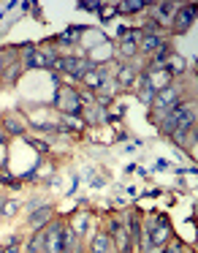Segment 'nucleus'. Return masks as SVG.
<instances>
[{
    "instance_id": "nucleus-25",
    "label": "nucleus",
    "mask_w": 198,
    "mask_h": 253,
    "mask_svg": "<svg viewBox=\"0 0 198 253\" xmlns=\"http://www.w3.org/2000/svg\"><path fill=\"white\" fill-rule=\"evenodd\" d=\"M82 8H90V11H98V8H100V3H98V0H95V3L90 0V3H82Z\"/></svg>"
},
{
    "instance_id": "nucleus-22",
    "label": "nucleus",
    "mask_w": 198,
    "mask_h": 253,
    "mask_svg": "<svg viewBox=\"0 0 198 253\" xmlns=\"http://www.w3.org/2000/svg\"><path fill=\"white\" fill-rule=\"evenodd\" d=\"M63 123H66L68 131H82V120H79V115H63Z\"/></svg>"
},
{
    "instance_id": "nucleus-23",
    "label": "nucleus",
    "mask_w": 198,
    "mask_h": 253,
    "mask_svg": "<svg viewBox=\"0 0 198 253\" xmlns=\"http://www.w3.org/2000/svg\"><path fill=\"white\" fill-rule=\"evenodd\" d=\"M14 212H17V202H6L0 207V215H3V218H11Z\"/></svg>"
},
{
    "instance_id": "nucleus-2",
    "label": "nucleus",
    "mask_w": 198,
    "mask_h": 253,
    "mask_svg": "<svg viewBox=\"0 0 198 253\" xmlns=\"http://www.w3.org/2000/svg\"><path fill=\"white\" fill-rule=\"evenodd\" d=\"M55 104L63 115H79L82 112V101H79V93L73 87H57L55 90Z\"/></svg>"
},
{
    "instance_id": "nucleus-10",
    "label": "nucleus",
    "mask_w": 198,
    "mask_h": 253,
    "mask_svg": "<svg viewBox=\"0 0 198 253\" xmlns=\"http://www.w3.org/2000/svg\"><path fill=\"white\" fill-rule=\"evenodd\" d=\"M117 87L120 90H131L133 87V82H136V68L133 66H120L117 68Z\"/></svg>"
},
{
    "instance_id": "nucleus-7",
    "label": "nucleus",
    "mask_w": 198,
    "mask_h": 253,
    "mask_svg": "<svg viewBox=\"0 0 198 253\" xmlns=\"http://www.w3.org/2000/svg\"><path fill=\"white\" fill-rule=\"evenodd\" d=\"M176 8H179V3H158V6H155V14H152V22L158 25V28H171Z\"/></svg>"
},
{
    "instance_id": "nucleus-15",
    "label": "nucleus",
    "mask_w": 198,
    "mask_h": 253,
    "mask_svg": "<svg viewBox=\"0 0 198 253\" xmlns=\"http://www.w3.org/2000/svg\"><path fill=\"white\" fill-rule=\"evenodd\" d=\"M19 74H22V63L17 60V63H11V66L3 71V77H0V79H3V84H14L19 79Z\"/></svg>"
},
{
    "instance_id": "nucleus-26",
    "label": "nucleus",
    "mask_w": 198,
    "mask_h": 253,
    "mask_svg": "<svg viewBox=\"0 0 198 253\" xmlns=\"http://www.w3.org/2000/svg\"><path fill=\"white\" fill-rule=\"evenodd\" d=\"M0 253H19V248H17V245H6Z\"/></svg>"
},
{
    "instance_id": "nucleus-20",
    "label": "nucleus",
    "mask_w": 198,
    "mask_h": 253,
    "mask_svg": "<svg viewBox=\"0 0 198 253\" xmlns=\"http://www.w3.org/2000/svg\"><path fill=\"white\" fill-rule=\"evenodd\" d=\"M120 55H122V57H133V55H138V44H133V41L122 39V44H120Z\"/></svg>"
},
{
    "instance_id": "nucleus-11",
    "label": "nucleus",
    "mask_w": 198,
    "mask_h": 253,
    "mask_svg": "<svg viewBox=\"0 0 198 253\" xmlns=\"http://www.w3.org/2000/svg\"><path fill=\"white\" fill-rule=\"evenodd\" d=\"M171 44L165 41V44H160L158 49L152 52V60H149V66L147 68H165V63H168V57H171Z\"/></svg>"
},
{
    "instance_id": "nucleus-12",
    "label": "nucleus",
    "mask_w": 198,
    "mask_h": 253,
    "mask_svg": "<svg viewBox=\"0 0 198 253\" xmlns=\"http://www.w3.org/2000/svg\"><path fill=\"white\" fill-rule=\"evenodd\" d=\"M160 44H165V36H160V33H155V36H141V41H138V49L152 55V52L158 49Z\"/></svg>"
},
{
    "instance_id": "nucleus-16",
    "label": "nucleus",
    "mask_w": 198,
    "mask_h": 253,
    "mask_svg": "<svg viewBox=\"0 0 198 253\" xmlns=\"http://www.w3.org/2000/svg\"><path fill=\"white\" fill-rule=\"evenodd\" d=\"M114 8L120 14H133V11H144V8H147V3H141V0H128V3H117Z\"/></svg>"
},
{
    "instance_id": "nucleus-27",
    "label": "nucleus",
    "mask_w": 198,
    "mask_h": 253,
    "mask_svg": "<svg viewBox=\"0 0 198 253\" xmlns=\"http://www.w3.org/2000/svg\"><path fill=\"white\" fill-rule=\"evenodd\" d=\"M76 253H82V251H76Z\"/></svg>"
},
{
    "instance_id": "nucleus-9",
    "label": "nucleus",
    "mask_w": 198,
    "mask_h": 253,
    "mask_svg": "<svg viewBox=\"0 0 198 253\" xmlns=\"http://www.w3.org/2000/svg\"><path fill=\"white\" fill-rule=\"evenodd\" d=\"M49 218H52V207H49V204H41L38 210L30 212L28 223H30V229H33V231H38V229H44V226H46V220H49Z\"/></svg>"
},
{
    "instance_id": "nucleus-3",
    "label": "nucleus",
    "mask_w": 198,
    "mask_h": 253,
    "mask_svg": "<svg viewBox=\"0 0 198 253\" xmlns=\"http://www.w3.org/2000/svg\"><path fill=\"white\" fill-rule=\"evenodd\" d=\"M44 253H63V223L52 220L44 226Z\"/></svg>"
},
{
    "instance_id": "nucleus-8",
    "label": "nucleus",
    "mask_w": 198,
    "mask_h": 253,
    "mask_svg": "<svg viewBox=\"0 0 198 253\" xmlns=\"http://www.w3.org/2000/svg\"><path fill=\"white\" fill-rule=\"evenodd\" d=\"M193 22H196V8L193 6H179L176 14H174V22H171V30H174V33H185Z\"/></svg>"
},
{
    "instance_id": "nucleus-1",
    "label": "nucleus",
    "mask_w": 198,
    "mask_h": 253,
    "mask_svg": "<svg viewBox=\"0 0 198 253\" xmlns=\"http://www.w3.org/2000/svg\"><path fill=\"white\" fill-rule=\"evenodd\" d=\"M182 104V93H179V87L176 84H168L165 90H160V93H155V98H152V104H149V109H152V117L155 120H160L163 115H168L174 106H179Z\"/></svg>"
},
{
    "instance_id": "nucleus-5",
    "label": "nucleus",
    "mask_w": 198,
    "mask_h": 253,
    "mask_svg": "<svg viewBox=\"0 0 198 253\" xmlns=\"http://www.w3.org/2000/svg\"><path fill=\"white\" fill-rule=\"evenodd\" d=\"M111 242L117 245V251L120 253H131V234H128V226L122 223V220H111Z\"/></svg>"
},
{
    "instance_id": "nucleus-18",
    "label": "nucleus",
    "mask_w": 198,
    "mask_h": 253,
    "mask_svg": "<svg viewBox=\"0 0 198 253\" xmlns=\"http://www.w3.org/2000/svg\"><path fill=\"white\" fill-rule=\"evenodd\" d=\"M44 240H46V237H44V229H38V231L33 234V240L28 242V253H44Z\"/></svg>"
},
{
    "instance_id": "nucleus-19",
    "label": "nucleus",
    "mask_w": 198,
    "mask_h": 253,
    "mask_svg": "<svg viewBox=\"0 0 198 253\" xmlns=\"http://www.w3.org/2000/svg\"><path fill=\"white\" fill-rule=\"evenodd\" d=\"M0 126L6 128V131H8V133H22V131H25V126H22V123H19V120H17V115H11V117H6V123H0Z\"/></svg>"
},
{
    "instance_id": "nucleus-24",
    "label": "nucleus",
    "mask_w": 198,
    "mask_h": 253,
    "mask_svg": "<svg viewBox=\"0 0 198 253\" xmlns=\"http://www.w3.org/2000/svg\"><path fill=\"white\" fill-rule=\"evenodd\" d=\"M114 11H117L114 6H106V8H103V14H100V17H103V19H111V17H114Z\"/></svg>"
},
{
    "instance_id": "nucleus-14",
    "label": "nucleus",
    "mask_w": 198,
    "mask_h": 253,
    "mask_svg": "<svg viewBox=\"0 0 198 253\" xmlns=\"http://www.w3.org/2000/svg\"><path fill=\"white\" fill-rule=\"evenodd\" d=\"M90 253H111V237L109 234H95L90 242Z\"/></svg>"
},
{
    "instance_id": "nucleus-13",
    "label": "nucleus",
    "mask_w": 198,
    "mask_h": 253,
    "mask_svg": "<svg viewBox=\"0 0 198 253\" xmlns=\"http://www.w3.org/2000/svg\"><path fill=\"white\" fill-rule=\"evenodd\" d=\"M185 68H187L185 57H179V55H176V52H171L168 63H165V71L171 74V79H174V77H179V74H185Z\"/></svg>"
},
{
    "instance_id": "nucleus-17",
    "label": "nucleus",
    "mask_w": 198,
    "mask_h": 253,
    "mask_svg": "<svg viewBox=\"0 0 198 253\" xmlns=\"http://www.w3.org/2000/svg\"><path fill=\"white\" fill-rule=\"evenodd\" d=\"M17 49H0V77H3V71H6L11 63H17Z\"/></svg>"
},
{
    "instance_id": "nucleus-4",
    "label": "nucleus",
    "mask_w": 198,
    "mask_h": 253,
    "mask_svg": "<svg viewBox=\"0 0 198 253\" xmlns=\"http://www.w3.org/2000/svg\"><path fill=\"white\" fill-rule=\"evenodd\" d=\"M55 63L57 57L52 52H38L35 46H30V52L22 60V68H55Z\"/></svg>"
},
{
    "instance_id": "nucleus-6",
    "label": "nucleus",
    "mask_w": 198,
    "mask_h": 253,
    "mask_svg": "<svg viewBox=\"0 0 198 253\" xmlns=\"http://www.w3.org/2000/svg\"><path fill=\"white\" fill-rule=\"evenodd\" d=\"M109 79H111V77H109V68L95 66L93 71H87V74L82 77V82L87 84V90H90V93H95V90H103V84L109 82Z\"/></svg>"
},
{
    "instance_id": "nucleus-21",
    "label": "nucleus",
    "mask_w": 198,
    "mask_h": 253,
    "mask_svg": "<svg viewBox=\"0 0 198 253\" xmlns=\"http://www.w3.org/2000/svg\"><path fill=\"white\" fill-rule=\"evenodd\" d=\"M71 229L76 231L79 237H82V234H84V229H87V212H79L76 218H73V226H71Z\"/></svg>"
}]
</instances>
